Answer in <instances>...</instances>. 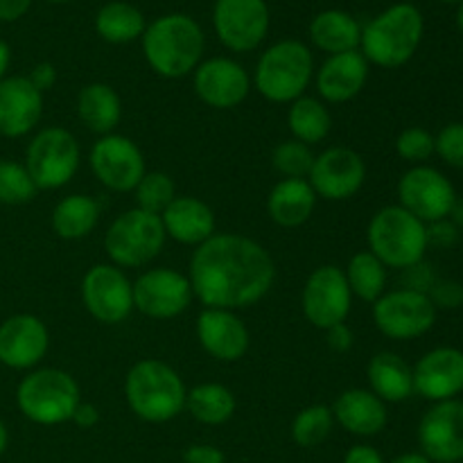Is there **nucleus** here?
Segmentation results:
<instances>
[{"label":"nucleus","mask_w":463,"mask_h":463,"mask_svg":"<svg viewBox=\"0 0 463 463\" xmlns=\"http://www.w3.org/2000/svg\"><path fill=\"white\" fill-rule=\"evenodd\" d=\"M317 206V194L306 179H283L267 197V213L283 229L306 224Z\"/></svg>","instance_id":"bb28decb"},{"label":"nucleus","mask_w":463,"mask_h":463,"mask_svg":"<svg viewBox=\"0 0 463 463\" xmlns=\"http://www.w3.org/2000/svg\"><path fill=\"white\" fill-rule=\"evenodd\" d=\"M80 120L95 134L109 136L122 118L120 95L109 84H89L80 90L77 98Z\"/></svg>","instance_id":"c85d7f7f"},{"label":"nucleus","mask_w":463,"mask_h":463,"mask_svg":"<svg viewBox=\"0 0 463 463\" xmlns=\"http://www.w3.org/2000/svg\"><path fill=\"white\" fill-rule=\"evenodd\" d=\"M369 251L393 269L420 265L428 251V224L402 206H384L371 217L366 229Z\"/></svg>","instance_id":"39448f33"},{"label":"nucleus","mask_w":463,"mask_h":463,"mask_svg":"<svg viewBox=\"0 0 463 463\" xmlns=\"http://www.w3.org/2000/svg\"><path fill=\"white\" fill-rule=\"evenodd\" d=\"M434 154L448 165L463 170V122H450L434 136Z\"/></svg>","instance_id":"a19ab883"},{"label":"nucleus","mask_w":463,"mask_h":463,"mask_svg":"<svg viewBox=\"0 0 463 463\" xmlns=\"http://www.w3.org/2000/svg\"><path fill=\"white\" fill-rule=\"evenodd\" d=\"M71 420H72V423H75V425H80V428H86V430L95 428V425L99 423V411H98V407L90 405V402H80Z\"/></svg>","instance_id":"de8ad7c7"},{"label":"nucleus","mask_w":463,"mask_h":463,"mask_svg":"<svg viewBox=\"0 0 463 463\" xmlns=\"http://www.w3.org/2000/svg\"><path fill=\"white\" fill-rule=\"evenodd\" d=\"M185 407L199 423L222 425L235 414V396L224 384L203 383L185 393Z\"/></svg>","instance_id":"2f4dec72"},{"label":"nucleus","mask_w":463,"mask_h":463,"mask_svg":"<svg viewBox=\"0 0 463 463\" xmlns=\"http://www.w3.org/2000/svg\"><path fill=\"white\" fill-rule=\"evenodd\" d=\"M457 21H459V30H461V36H463V0H461V7H459V16H457Z\"/></svg>","instance_id":"6e6d98bb"},{"label":"nucleus","mask_w":463,"mask_h":463,"mask_svg":"<svg viewBox=\"0 0 463 463\" xmlns=\"http://www.w3.org/2000/svg\"><path fill=\"white\" fill-rule=\"evenodd\" d=\"M161 222L167 238L190 247H199L215 235L213 208L197 197H175L161 213Z\"/></svg>","instance_id":"393cba45"},{"label":"nucleus","mask_w":463,"mask_h":463,"mask_svg":"<svg viewBox=\"0 0 463 463\" xmlns=\"http://www.w3.org/2000/svg\"><path fill=\"white\" fill-rule=\"evenodd\" d=\"M310 36L317 48L328 54H342L357 50L362 41V27L357 25L355 18L339 9H328L321 12L312 21Z\"/></svg>","instance_id":"c756f323"},{"label":"nucleus","mask_w":463,"mask_h":463,"mask_svg":"<svg viewBox=\"0 0 463 463\" xmlns=\"http://www.w3.org/2000/svg\"><path fill=\"white\" fill-rule=\"evenodd\" d=\"M27 80L43 93V90H50L54 86V81H57V71H54L52 63H39Z\"/></svg>","instance_id":"49530a36"},{"label":"nucleus","mask_w":463,"mask_h":463,"mask_svg":"<svg viewBox=\"0 0 463 463\" xmlns=\"http://www.w3.org/2000/svg\"><path fill=\"white\" fill-rule=\"evenodd\" d=\"M326 337H328V346L337 353L351 351L353 346V330L346 324H337L333 328L326 330Z\"/></svg>","instance_id":"a18cd8bd"},{"label":"nucleus","mask_w":463,"mask_h":463,"mask_svg":"<svg viewBox=\"0 0 463 463\" xmlns=\"http://www.w3.org/2000/svg\"><path fill=\"white\" fill-rule=\"evenodd\" d=\"M184 461L185 463H226V457L220 448L208 446V443H194V446L185 448Z\"/></svg>","instance_id":"37998d69"},{"label":"nucleus","mask_w":463,"mask_h":463,"mask_svg":"<svg viewBox=\"0 0 463 463\" xmlns=\"http://www.w3.org/2000/svg\"><path fill=\"white\" fill-rule=\"evenodd\" d=\"M75 378L61 369H36L21 380L16 405L36 425H61L72 419L80 405Z\"/></svg>","instance_id":"423d86ee"},{"label":"nucleus","mask_w":463,"mask_h":463,"mask_svg":"<svg viewBox=\"0 0 463 463\" xmlns=\"http://www.w3.org/2000/svg\"><path fill=\"white\" fill-rule=\"evenodd\" d=\"M32 0H0V21H18L30 9Z\"/></svg>","instance_id":"8fccbe9b"},{"label":"nucleus","mask_w":463,"mask_h":463,"mask_svg":"<svg viewBox=\"0 0 463 463\" xmlns=\"http://www.w3.org/2000/svg\"><path fill=\"white\" fill-rule=\"evenodd\" d=\"M143 52L152 71L161 77H185L199 66L203 54V32L185 14H167L145 27Z\"/></svg>","instance_id":"f03ea898"},{"label":"nucleus","mask_w":463,"mask_h":463,"mask_svg":"<svg viewBox=\"0 0 463 463\" xmlns=\"http://www.w3.org/2000/svg\"><path fill=\"white\" fill-rule=\"evenodd\" d=\"M344 463H384L383 455L371 446H353L344 457Z\"/></svg>","instance_id":"09e8293b"},{"label":"nucleus","mask_w":463,"mask_h":463,"mask_svg":"<svg viewBox=\"0 0 463 463\" xmlns=\"http://www.w3.org/2000/svg\"><path fill=\"white\" fill-rule=\"evenodd\" d=\"M271 161L285 179H306V176H310L315 154L310 152L307 145L298 143V140H285L274 149Z\"/></svg>","instance_id":"58836bf2"},{"label":"nucleus","mask_w":463,"mask_h":463,"mask_svg":"<svg viewBox=\"0 0 463 463\" xmlns=\"http://www.w3.org/2000/svg\"><path fill=\"white\" fill-rule=\"evenodd\" d=\"M99 220V203L86 194L63 197L52 211V229L63 240H81L95 229Z\"/></svg>","instance_id":"7c9ffc66"},{"label":"nucleus","mask_w":463,"mask_h":463,"mask_svg":"<svg viewBox=\"0 0 463 463\" xmlns=\"http://www.w3.org/2000/svg\"><path fill=\"white\" fill-rule=\"evenodd\" d=\"M48 3H68V0H48Z\"/></svg>","instance_id":"13d9d810"},{"label":"nucleus","mask_w":463,"mask_h":463,"mask_svg":"<svg viewBox=\"0 0 463 463\" xmlns=\"http://www.w3.org/2000/svg\"><path fill=\"white\" fill-rule=\"evenodd\" d=\"M335 425L333 410L326 405H312L298 411L292 420V439L301 448H317L330 437Z\"/></svg>","instance_id":"c9c22d12"},{"label":"nucleus","mask_w":463,"mask_h":463,"mask_svg":"<svg viewBox=\"0 0 463 463\" xmlns=\"http://www.w3.org/2000/svg\"><path fill=\"white\" fill-rule=\"evenodd\" d=\"M165 229L158 215L140 208L122 213L104 235V251L116 267H143L161 253L165 244Z\"/></svg>","instance_id":"6e6552de"},{"label":"nucleus","mask_w":463,"mask_h":463,"mask_svg":"<svg viewBox=\"0 0 463 463\" xmlns=\"http://www.w3.org/2000/svg\"><path fill=\"white\" fill-rule=\"evenodd\" d=\"M288 125L292 131L294 140L303 145L321 143L330 134L333 118L330 111L324 107V102L315 98H298L294 99L288 113Z\"/></svg>","instance_id":"473e14b6"},{"label":"nucleus","mask_w":463,"mask_h":463,"mask_svg":"<svg viewBox=\"0 0 463 463\" xmlns=\"http://www.w3.org/2000/svg\"><path fill=\"white\" fill-rule=\"evenodd\" d=\"M373 321L380 333L389 339H416L430 333L437 321L432 298L419 289L401 288L383 294L373 303Z\"/></svg>","instance_id":"9d476101"},{"label":"nucleus","mask_w":463,"mask_h":463,"mask_svg":"<svg viewBox=\"0 0 463 463\" xmlns=\"http://www.w3.org/2000/svg\"><path fill=\"white\" fill-rule=\"evenodd\" d=\"M423 14L410 3H398L362 30V54L380 68L405 66L423 39Z\"/></svg>","instance_id":"20e7f679"},{"label":"nucleus","mask_w":463,"mask_h":463,"mask_svg":"<svg viewBox=\"0 0 463 463\" xmlns=\"http://www.w3.org/2000/svg\"><path fill=\"white\" fill-rule=\"evenodd\" d=\"M95 30L109 43H129L143 36L145 18L134 5L109 3L95 16Z\"/></svg>","instance_id":"72a5a7b5"},{"label":"nucleus","mask_w":463,"mask_h":463,"mask_svg":"<svg viewBox=\"0 0 463 463\" xmlns=\"http://www.w3.org/2000/svg\"><path fill=\"white\" fill-rule=\"evenodd\" d=\"M411 373L414 392L425 401H452L463 392V351L452 346L434 348L416 362Z\"/></svg>","instance_id":"412c9836"},{"label":"nucleus","mask_w":463,"mask_h":463,"mask_svg":"<svg viewBox=\"0 0 463 463\" xmlns=\"http://www.w3.org/2000/svg\"><path fill=\"white\" fill-rule=\"evenodd\" d=\"M448 220H450L452 224L457 226V229H463V199L461 197L455 199V203H452Z\"/></svg>","instance_id":"3c124183"},{"label":"nucleus","mask_w":463,"mask_h":463,"mask_svg":"<svg viewBox=\"0 0 463 463\" xmlns=\"http://www.w3.org/2000/svg\"><path fill=\"white\" fill-rule=\"evenodd\" d=\"M197 339L220 362H238L249 351V330L235 312L203 307L197 319Z\"/></svg>","instance_id":"5701e85b"},{"label":"nucleus","mask_w":463,"mask_h":463,"mask_svg":"<svg viewBox=\"0 0 463 463\" xmlns=\"http://www.w3.org/2000/svg\"><path fill=\"white\" fill-rule=\"evenodd\" d=\"M330 410L335 420L355 437H375L387 428V407L369 389H348Z\"/></svg>","instance_id":"a878e982"},{"label":"nucleus","mask_w":463,"mask_h":463,"mask_svg":"<svg viewBox=\"0 0 463 463\" xmlns=\"http://www.w3.org/2000/svg\"><path fill=\"white\" fill-rule=\"evenodd\" d=\"M7 443H9L7 428H5V423H3V420H0V457H3L5 450H7Z\"/></svg>","instance_id":"5fc2aeb1"},{"label":"nucleus","mask_w":463,"mask_h":463,"mask_svg":"<svg viewBox=\"0 0 463 463\" xmlns=\"http://www.w3.org/2000/svg\"><path fill=\"white\" fill-rule=\"evenodd\" d=\"M366 77H369V61L362 52L351 50V52L330 54L317 75V90L326 102L342 104L364 89Z\"/></svg>","instance_id":"b1692460"},{"label":"nucleus","mask_w":463,"mask_h":463,"mask_svg":"<svg viewBox=\"0 0 463 463\" xmlns=\"http://www.w3.org/2000/svg\"><path fill=\"white\" fill-rule=\"evenodd\" d=\"M301 301L306 319L315 328L328 330L337 324H346L353 294L344 271L335 265H324L307 276Z\"/></svg>","instance_id":"ddd939ff"},{"label":"nucleus","mask_w":463,"mask_h":463,"mask_svg":"<svg viewBox=\"0 0 463 463\" xmlns=\"http://www.w3.org/2000/svg\"><path fill=\"white\" fill-rule=\"evenodd\" d=\"M315 71L312 54L301 41H280L271 45L256 66V89L269 102L285 104L303 98Z\"/></svg>","instance_id":"0eeeda50"},{"label":"nucleus","mask_w":463,"mask_h":463,"mask_svg":"<svg viewBox=\"0 0 463 463\" xmlns=\"http://www.w3.org/2000/svg\"><path fill=\"white\" fill-rule=\"evenodd\" d=\"M39 188L32 181L25 165L16 161H0V203L5 206H21L32 202Z\"/></svg>","instance_id":"4c0bfd02"},{"label":"nucleus","mask_w":463,"mask_h":463,"mask_svg":"<svg viewBox=\"0 0 463 463\" xmlns=\"http://www.w3.org/2000/svg\"><path fill=\"white\" fill-rule=\"evenodd\" d=\"M392 463H432L423 452H407V455L396 457Z\"/></svg>","instance_id":"864d4df0"},{"label":"nucleus","mask_w":463,"mask_h":463,"mask_svg":"<svg viewBox=\"0 0 463 463\" xmlns=\"http://www.w3.org/2000/svg\"><path fill=\"white\" fill-rule=\"evenodd\" d=\"M398 206L405 208L423 224L448 220L457 193L446 175L430 165H414L398 181Z\"/></svg>","instance_id":"9b49d317"},{"label":"nucleus","mask_w":463,"mask_h":463,"mask_svg":"<svg viewBox=\"0 0 463 463\" xmlns=\"http://www.w3.org/2000/svg\"><path fill=\"white\" fill-rule=\"evenodd\" d=\"M50 335L34 315H14L0 324V364L14 371L34 369L45 357Z\"/></svg>","instance_id":"6ab92c4d"},{"label":"nucleus","mask_w":463,"mask_h":463,"mask_svg":"<svg viewBox=\"0 0 463 463\" xmlns=\"http://www.w3.org/2000/svg\"><path fill=\"white\" fill-rule=\"evenodd\" d=\"M9 59H12V52H9V45L5 41H0V81L5 80V72L9 68Z\"/></svg>","instance_id":"603ef678"},{"label":"nucleus","mask_w":463,"mask_h":463,"mask_svg":"<svg viewBox=\"0 0 463 463\" xmlns=\"http://www.w3.org/2000/svg\"><path fill=\"white\" fill-rule=\"evenodd\" d=\"M419 443L423 455L437 463L463 459V401L434 402L419 425Z\"/></svg>","instance_id":"a211bd4d"},{"label":"nucleus","mask_w":463,"mask_h":463,"mask_svg":"<svg viewBox=\"0 0 463 463\" xmlns=\"http://www.w3.org/2000/svg\"><path fill=\"white\" fill-rule=\"evenodd\" d=\"M371 389L383 402H402L414 393L411 366L396 353H378L366 366Z\"/></svg>","instance_id":"cd10ccee"},{"label":"nucleus","mask_w":463,"mask_h":463,"mask_svg":"<svg viewBox=\"0 0 463 463\" xmlns=\"http://www.w3.org/2000/svg\"><path fill=\"white\" fill-rule=\"evenodd\" d=\"M428 297L432 298L434 307H455L463 301V289L455 283H437L430 288Z\"/></svg>","instance_id":"79ce46f5"},{"label":"nucleus","mask_w":463,"mask_h":463,"mask_svg":"<svg viewBox=\"0 0 463 463\" xmlns=\"http://www.w3.org/2000/svg\"><path fill=\"white\" fill-rule=\"evenodd\" d=\"M136 208L161 217V213L175 202V181L165 172H145L140 184L136 185Z\"/></svg>","instance_id":"e433bc0d"},{"label":"nucleus","mask_w":463,"mask_h":463,"mask_svg":"<svg viewBox=\"0 0 463 463\" xmlns=\"http://www.w3.org/2000/svg\"><path fill=\"white\" fill-rule=\"evenodd\" d=\"M366 179V165L355 149L330 147L315 156L307 184L317 197L344 202L360 193Z\"/></svg>","instance_id":"f3484780"},{"label":"nucleus","mask_w":463,"mask_h":463,"mask_svg":"<svg viewBox=\"0 0 463 463\" xmlns=\"http://www.w3.org/2000/svg\"><path fill=\"white\" fill-rule=\"evenodd\" d=\"M90 170L109 190L131 193L145 176V158L134 140L109 134L90 149Z\"/></svg>","instance_id":"2eb2a0df"},{"label":"nucleus","mask_w":463,"mask_h":463,"mask_svg":"<svg viewBox=\"0 0 463 463\" xmlns=\"http://www.w3.org/2000/svg\"><path fill=\"white\" fill-rule=\"evenodd\" d=\"M213 23L222 43L233 52L258 48L269 30L265 0H217Z\"/></svg>","instance_id":"dca6fc26"},{"label":"nucleus","mask_w":463,"mask_h":463,"mask_svg":"<svg viewBox=\"0 0 463 463\" xmlns=\"http://www.w3.org/2000/svg\"><path fill=\"white\" fill-rule=\"evenodd\" d=\"M396 152L402 161L423 163L434 154V136L423 127H407L398 134Z\"/></svg>","instance_id":"ea45409f"},{"label":"nucleus","mask_w":463,"mask_h":463,"mask_svg":"<svg viewBox=\"0 0 463 463\" xmlns=\"http://www.w3.org/2000/svg\"><path fill=\"white\" fill-rule=\"evenodd\" d=\"M439 3H461V0H439Z\"/></svg>","instance_id":"4d7b16f0"},{"label":"nucleus","mask_w":463,"mask_h":463,"mask_svg":"<svg viewBox=\"0 0 463 463\" xmlns=\"http://www.w3.org/2000/svg\"><path fill=\"white\" fill-rule=\"evenodd\" d=\"M193 297L188 276L170 267L145 271L134 283V307L152 319H172L184 315L193 303Z\"/></svg>","instance_id":"4468645a"},{"label":"nucleus","mask_w":463,"mask_h":463,"mask_svg":"<svg viewBox=\"0 0 463 463\" xmlns=\"http://www.w3.org/2000/svg\"><path fill=\"white\" fill-rule=\"evenodd\" d=\"M184 380L165 362L140 360L129 369L125 396L129 410L147 423H167L185 407Z\"/></svg>","instance_id":"7ed1b4c3"},{"label":"nucleus","mask_w":463,"mask_h":463,"mask_svg":"<svg viewBox=\"0 0 463 463\" xmlns=\"http://www.w3.org/2000/svg\"><path fill=\"white\" fill-rule=\"evenodd\" d=\"M249 86L247 71L226 57L208 59L194 68V93L203 104L220 111L240 107L247 99Z\"/></svg>","instance_id":"aec40b11"},{"label":"nucleus","mask_w":463,"mask_h":463,"mask_svg":"<svg viewBox=\"0 0 463 463\" xmlns=\"http://www.w3.org/2000/svg\"><path fill=\"white\" fill-rule=\"evenodd\" d=\"M43 113V93L27 77H5L0 81V136L21 138L30 134Z\"/></svg>","instance_id":"4be33fe9"},{"label":"nucleus","mask_w":463,"mask_h":463,"mask_svg":"<svg viewBox=\"0 0 463 463\" xmlns=\"http://www.w3.org/2000/svg\"><path fill=\"white\" fill-rule=\"evenodd\" d=\"M459 238V231L452 224L450 220L434 222V224L428 226V242L439 244V247H450V244L457 242Z\"/></svg>","instance_id":"c03bdc74"},{"label":"nucleus","mask_w":463,"mask_h":463,"mask_svg":"<svg viewBox=\"0 0 463 463\" xmlns=\"http://www.w3.org/2000/svg\"><path fill=\"white\" fill-rule=\"evenodd\" d=\"M346 283L353 297L366 303H375L387 288V267L371 251H360L351 258L346 271Z\"/></svg>","instance_id":"f704fd0d"},{"label":"nucleus","mask_w":463,"mask_h":463,"mask_svg":"<svg viewBox=\"0 0 463 463\" xmlns=\"http://www.w3.org/2000/svg\"><path fill=\"white\" fill-rule=\"evenodd\" d=\"M80 167V143L61 127L39 131L27 145L25 170L39 190H57L75 176Z\"/></svg>","instance_id":"1a4fd4ad"},{"label":"nucleus","mask_w":463,"mask_h":463,"mask_svg":"<svg viewBox=\"0 0 463 463\" xmlns=\"http://www.w3.org/2000/svg\"><path fill=\"white\" fill-rule=\"evenodd\" d=\"M81 301L99 324H122L134 310V283H129L120 267L95 265L81 280Z\"/></svg>","instance_id":"f8f14e48"},{"label":"nucleus","mask_w":463,"mask_h":463,"mask_svg":"<svg viewBox=\"0 0 463 463\" xmlns=\"http://www.w3.org/2000/svg\"><path fill=\"white\" fill-rule=\"evenodd\" d=\"M188 280L203 306L235 312L253 306L269 292L276 267L256 240L215 233L193 253Z\"/></svg>","instance_id":"f257e3e1"}]
</instances>
